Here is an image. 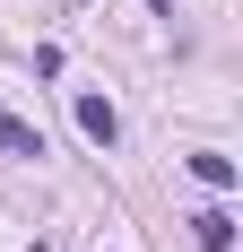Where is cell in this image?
Wrapping results in <instances>:
<instances>
[{
  "label": "cell",
  "mask_w": 243,
  "mask_h": 252,
  "mask_svg": "<svg viewBox=\"0 0 243 252\" xmlns=\"http://www.w3.org/2000/svg\"><path fill=\"white\" fill-rule=\"evenodd\" d=\"M78 130H87L96 148H113V139H122V113H113L104 96H78Z\"/></svg>",
  "instance_id": "6da1fadb"
},
{
  "label": "cell",
  "mask_w": 243,
  "mask_h": 252,
  "mask_svg": "<svg viewBox=\"0 0 243 252\" xmlns=\"http://www.w3.org/2000/svg\"><path fill=\"white\" fill-rule=\"evenodd\" d=\"M0 148L9 157H44V139H35V122H18V113L0 104Z\"/></svg>",
  "instance_id": "7a4b0ae2"
},
{
  "label": "cell",
  "mask_w": 243,
  "mask_h": 252,
  "mask_svg": "<svg viewBox=\"0 0 243 252\" xmlns=\"http://www.w3.org/2000/svg\"><path fill=\"white\" fill-rule=\"evenodd\" d=\"M191 235H200V252H226V244H235V218H226V209H200Z\"/></svg>",
  "instance_id": "3957f363"
},
{
  "label": "cell",
  "mask_w": 243,
  "mask_h": 252,
  "mask_svg": "<svg viewBox=\"0 0 243 252\" xmlns=\"http://www.w3.org/2000/svg\"><path fill=\"white\" fill-rule=\"evenodd\" d=\"M191 174L209 183V191H235V157H217V148H200V157H191Z\"/></svg>",
  "instance_id": "277c9868"
}]
</instances>
